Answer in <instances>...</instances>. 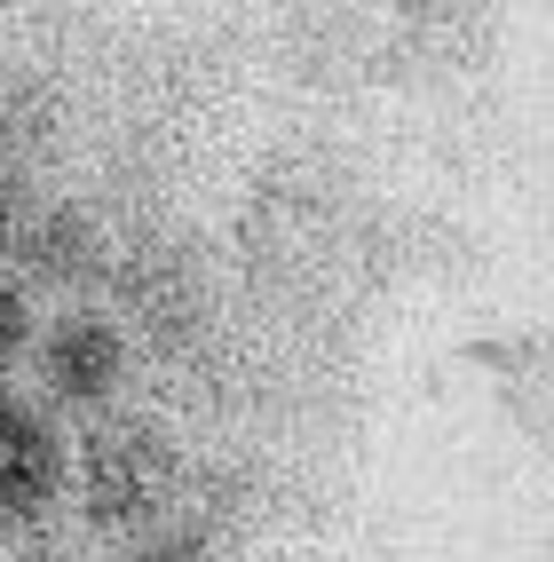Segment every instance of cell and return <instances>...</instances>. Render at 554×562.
Listing matches in <instances>:
<instances>
[{"instance_id": "cell-1", "label": "cell", "mask_w": 554, "mask_h": 562, "mask_svg": "<svg viewBox=\"0 0 554 562\" xmlns=\"http://www.w3.org/2000/svg\"><path fill=\"white\" fill-rule=\"evenodd\" d=\"M111 302H120L127 341L159 349L167 364L222 341V270H214L206 238L174 231V222H159V231H143V238H120Z\"/></svg>"}, {"instance_id": "cell-2", "label": "cell", "mask_w": 554, "mask_h": 562, "mask_svg": "<svg viewBox=\"0 0 554 562\" xmlns=\"http://www.w3.org/2000/svg\"><path fill=\"white\" fill-rule=\"evenodd\" d=\"M182 483H191V468H182V443L167 436L159 412H95L80 443V507L95 531L111 539L151 531L174 515Z\"/></svg>"}, {"instance_id": "cell-3", "label": "cell", "mask_w": 554, "mask_h": 562, "mask_svg": "<svg viewBox=\"0 0 554 562\" xmlns=\"http://www.w3.org/2000/svg\"><path fill=\"white\" fill-rule=\"evenodd\" d=\"M9 261L32 285H48V293H103L111 261H120V238H111V222L88 199H48V206L24 214Z\"/></svg>"}, {"instance_id": "cell-4", "label": "cell", "mask_w": 554, "mask_h": 562, "mask_svg": "<svg viewBox=\"0 0 554 562\" xmlns=\"http://www.w3.org/2000/svg\"><path fill=\"white\" fill-rule=\"evenodd\" d=\"M32 357H41V389L71 412H103L135 372V341L103 310H64L48 333H32Z\"/></svg>"}, {"instance_id": "cell-5", "label": "cell", "mask_w": 554, "mask_h": 562, "mask_svg": "<svg viewBox=\"0 0 554 562\" xmlns=\"http://www.w3.org/2000/svg\"><path fill=\"white\" fill-rule=\"evenodd\" d=\"M64 475H71V460H64L56 420L41 404L0 389V515L9 522H41L64 499Z\"/></svg>"}, {"instance_id": "cell-6", "label": "cell", "mask_w": 554, "mask_h": 562, "mask_svg": "<svg viewBox=\"0 0 554 562\" xmlns=\"http://www.w3.org/2000/svg\"><path fill=\"white\" fill-rule=\"evenodd\" d=\"M491 41H499L491 0H404L388 24V48L404 71H475Z\"/></svg>"}, {"instance_id": "cell-7", "label": "cell", "mask_w": 554, "mask_h": 562, "mask_svg": "<svg viewBox=\"0 0 554 562\" xmlns=\"http://www.w3.org/2000/svg\"><path fill=\"white\" fill-rule=\"evenodd\" d=\"M64 151V88L41 71H0V167H48Z\"/></svg>"}, {"instance_id": "cell-8", "label": "cell", "mask_w": 554, "mask_h": 562, "mask_svg": "<svg viewBox=\"0 0 554 562\" xmlns=\"http://www.w3.org/2000/svg\"><path fill=\"white\" fill-rule=\"evenodd\" d=\"M120 562H206V539L182 531V522H151V531H135Z\"/></svg>"}, {"instance_id": "cell-9", "label": "cell", "mask_w": 554, "mask_h": 562, "mask_svg": "<svg viewBox=\"0 0 554 562\" xmlns=\"http://www.w3.org/2000/svg\"><path fill=\"white\" fill-rule=\"evenodd\" d=\"M32 349V293L16 278H0V372Z\"/></svg>"}, {"instance_id": "cell-10", "label": "cell", "mask_w": 554, "mask_h": 562, "mask_svg": "<svg viewBox=\"0 0 554 562\" xmlns=\"http://www.w3.org/2000/svg\"><path fill=\"white\" fill-rule=\"evenodd\" d=\"M24 214H32L24 175H16V167H0V261H9V246H16V231H24Z\"/></svg>"}, {"instance_id": "cell-11", "label": "cell", "mask_w": 554, "mask_h": 562, "mask_svg": "<svg viewBox=\"0 0 554 562\" xmlns=\"http://www.w3.org/2000/svg\"><path fill=\"white\" fill-rule=\"evenodd\" d=\"M32 562H71V554H32Z\"/></svg>"}]
</instances>
